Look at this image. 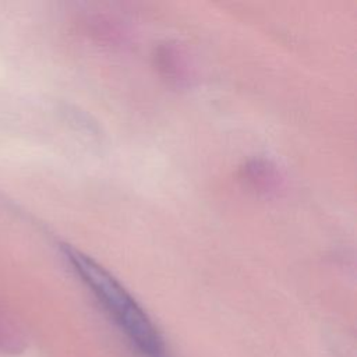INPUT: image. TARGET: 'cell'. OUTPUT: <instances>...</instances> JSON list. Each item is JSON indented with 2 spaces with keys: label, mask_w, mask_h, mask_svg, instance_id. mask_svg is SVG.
Masks as SVG:
<instances>
[{
  "label": "cell",
  "mask_w": 357,
  "mask_h": 357,
  "mask_svg": "<svg viewBox=\"0 0 357 357\" xmlns=\"http://www.w3.org/2000/svg\"><path fill=\"white\" fill-rule=\"evenodd\" d=\"M64 255L128 342L145 357H166L160 333L126 287L81 251L66 247Z\"/></svg>",
  "instance_id": "cell-1"
},
{
  "label": "cell",
  "mask_w": 357,
  "mask_h": 357,
  "mask_svg": "<svg viewBox=\"0 0 357 357\" xmlns=\"http://www.w3.org/2000/svg\"><path fill=\"white\" fill-rule=\"evenodd\" d=\"M245 177L255 187L271 190L278 184V174L272 166L262 160H254L245 167Z\"/></svg>",
  "instance_id": "cell-2"
},
{
  "label": "cell",
  "mask_w": 357,
  "mask_h": 357,
  "mask_svg": "<svg viewBox=\"0 0 357 357\" xmlns=\"http://www.w3.org/2000/svg\"><path fill=\"white\" fill-rule=\"evenodd\" d=\"M24 347V339L20 331L10 321L0 317V351L20 353Z\"/></svg>",
  "instance_id": "cell-3"
}]
</instances>
